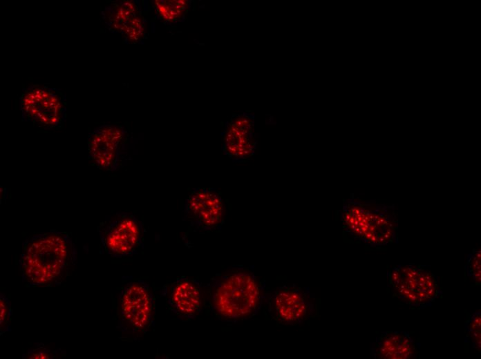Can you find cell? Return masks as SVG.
Returning <instances> with one entry per match:
<instances>
[{"instance_id":"cell-12","label":"cell","mask_w":481,"mask_h":359,"mask_svg":"<svg viewBox=\"0 0 481 359\" xmlns=\"http://www.w3.org/2000/svg\"><path fill=\"white\" fill-rule=\"evenodd\" d=\"M104 15L109 29L122 34L129 43L142 39L144 23L138 3L133 1L112 3L105 8Z\"/></svg>"},{"instance_id":"cell-6","label":"cell","mask_w":481,"mask_h":359,"mask_svg":"<svg viewBox=\"0 0 481 359\" xmlns=\"http://www.w3.org/2000/svg\"><path fill=\"white\" fill-rule=\"evenodd\" d=\"M23 121L44 130L62 126L66 119V101L63 93L47 86L31 85L19 97Z\"/></svg>"},{"instance_id":"cell-13","label":"cell","mask_w":481,"mask_h":359,"mask_svg":"<svg viewBox=\"0 0 481 359\" xmlns=\"http://www.w3.org/2000/svg\"><path fill=\"white\" fill-rule=\"evenodd\" d=\"M188 1H155L154 9L159 18L167 23L180 21L189 8Z\"/></svg>"},{"instance_id":"cell-5","label":"cell","mask_w":481,"mask_h":359,"mask_svg":"<svg viewBox=\"0 0 481 359\" xmlns=\"http://www.w3.org/2000/svg\"><path fill=\"white\" fill-rule=\"evenodd\" d=\"M132 138L121 125L105 124L88 137V157L100 169L115 171L131 159Z\"/></svg>"},{"instance_id":"cell-10","label":"cell","mask_w":481,"mask_h":359,"mask_svg":"<svg viewBox=\"0 0 481 359\" xmlns=\"http://www.w3.org/2000/svg\"><path fill=\"white\" fill-rule=\"evenodd\" d=\"M254 115L243 112L234 114L222 132V150L234 162H242L255 152L257 140L255 135Z\"/></svg>"},{"instance_id":"cell-15","label":"cell","mask_w":481,"mask_h":359,"mask_svg":"<svg viewBox=\"0 0 481 359\" xmlns=\"http://www.w3.org/2000/svg\"><path fill=\"white\" fill-rule=\"evenodd\" d=\"M55 355L50 350L42 345L37 346L36 348L28 350L23 355V358L32 359H48L55 358Z\"/></svg>"},{"instance_id":"cell-3","label":"cell","mask_w":481,"mask_h":359,"mask_svg":"<svg viewBox=\"0 0 481 359\" xmlns=\"http://www.w3.org/2000/svg\"><path fill=\"white\" fill-rule=\"evenodd\" d=\"M154 300L143 280H131L121 289L117 300V328L134 339L145 334L153 324Z\"/></svg>"},{"instance_id":"cell-4","label":"cell","mask_w":481,"mask_h":359,"mask_svg":"<svg viewBox=\"0 0 481 359\" xmlns=\"http://www.w3.org/2000/svg\"><path fill=\"white\" fill-rule=\"evenodd\" d=\"M341 220L352 235L372 245L388 242L393 235L395 223L384 206L350 199L343 206Z\"/></svg>"},{"instance_id":"cell-9","label":"cell","mask_w":481,"mask_h":359,"mask_svg":"<svg viewBox=\"0 0 481 359\" xmlns=\"http://www.w3.org/2000/svg\"><path fill=\"white\" fill-rule=\"evenodd\" d=\"M274 319L284 324H296L310 318L315 311V297L310 288L297 284L278 287L269 300Z\"/></svg>"},{"instance_id":"cell-1","label":"cell","mask_w":481,"mask_h":359,"mask_svg":"<svg viewBox=\"0 0 481 359\" xmlns=\"http://www.w3.org/2000/svg\"><path fill=\"white\" fill-rule=\"evenodd\" d=\"M77 260L75 244L65 232L50 230L23 244L19 268L23 281L30 287L60 284Z\"/></svg>"},{"instance_id":"cell-11","label":"cell","mask_w":481,"mask_h":359,"mask_svg":"<svg viewBox=\"0 0 481 359\" xmlns=\"http://www.w3.org/2000/svg\"><path fill=\"white\" fill-rule=\"evenodd\" d=\"M167 306L183 320L196 318L202 311V285L198 279L180 277L161 290Z\"/></svg>"},{"instance_id":"cell-14","label":"cell","mask_w":481,"mask_h":359,"mask_svg":"<svg viewBox=\"0 0 481 359\" xmlns=\"http://www.w3.org/2000/svg\"><path fill=\"white\" fill-rule=\"evenodd\" d=\"M12 318L11 304L8 297L1 293L0 295V334L10 330Z\"/></svg>"},{"instance_id":"cell-2","label":"cell","mask_w":481,"mask_h":359,"mask_svg":"<svg viewBox=\"0 0 481 359\" xmlns=\"http://www.w3.org/2000/svg\"><path fill=\"white\" fill-rule=\"evenodd\" d=\"M208 287L211 310L225 322H236L254 317L266 300L265 284L251 268H228L216 273Z\"/></svg>"},{"instance_id":"cell-8","label":"cell","mask_w":481,"mask_h":359,"mask_svg":"<svg viewBox=\"0 0 481 359\" xmlns=\"http://www.w3.org/2000/svg\"><path fill=\"white\" fill-rule=\"evenodd\" d=\"M183 212V220L194 231H215L224 224L223 201L214 188H194L185 200Z\"/></svg>"},{"instance_id":"cell-7","label":"cell","mask_w":481,"mask_h":359,"mask_svg":"<svg viewBox=\"0 0 481 359\" xmlns=\"http://www.w3.org/2000/svg\"><path fill=\"white\" fill-rule=\"evenodd\" d=\"M103 251L115 258L135 254L143 246V223L129 213L106 217L98 226Z\"/></svg>"}]
</instances>
